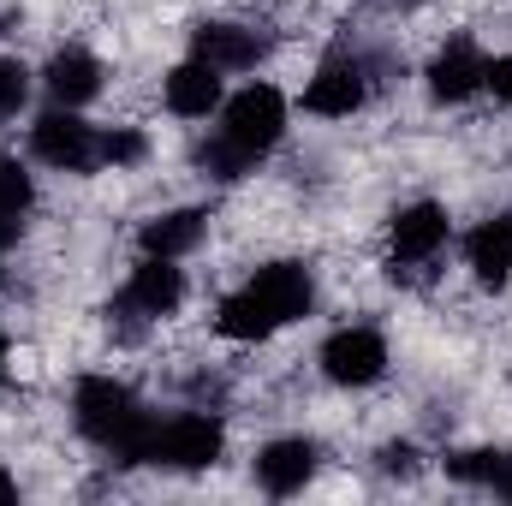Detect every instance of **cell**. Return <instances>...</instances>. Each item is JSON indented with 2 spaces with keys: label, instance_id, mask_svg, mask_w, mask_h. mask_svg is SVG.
I'll return each instance as SVG.
<instances>
[{
  "label": "cell",
  "instance_id": "cell-1",
  "mask_svg": "<svg viewBox=\"0 0 512 506\" xmlns=\"http://www.w3.org/2000/svg\"><path fill=\"white\" fill-rule=\"evenodd\" d=\"M316 304V274L310 262H262L245 286H233L215 310V334L239 340V346H262L280 328L304 322Z\"/></svg>",
  "mask_w": 512,
  "mask_h": 506
},
{
  "label": "cell",
  "instance_id": "cell-2",
  "mask_svg": "<svg viewBox=\"0 0 512 506\" xmlns=\"http://www.w3.org/2000/svg\"><path fill=\"white\" fill-rule=\"evenodd\" d=\"M286 96L274 90V84H245L239 96H227L221 102V126L215 137L197 149V167L209 173V179H221V185H233V179H245L256 173L274 149H280V137H286Z\"/></svg>",
  "mask_w": 512,
  "mask_h": 506
},
{
  "label": "cell",
  "instance_id": "cell-3",
  "mask_svg": "<svg viewBox=\"0 0 512 506\" xmlns=\"http://www.w3.org/2000/svg\"><path fill=\"white\" fill-rule=\"evenodd\" d=\"M72 423L90 447L114 453L120 465H137V447H143V429H149V411L143 399L131 393L126 381L114 376H78L72 387Z\"/></svg>",
  "mask_w": 512,
  "mask_h": 506
},
{
  "label": "cell",
  "instance_id": "cell-4",
  "mask_svg": "<svg viewBox=\"0 0 512 506\" xmlns=\"http://www.w3.org/2000/svg\"><path fill=\"white\" fill-rule=\"evenodd\" d=\"M221 453H227L221 417H209V411H173V417H149L137 465H155V471H209Z\"/></svg>",
  "mask_w": 512,
  "mask_h": 506
},
{
  "label": "cell",
  "instance_id": "cell-5",
  "mask_svg": "<svg viewBox=\"0 0 512 506\" xmlns=\"http://www.w3.org/2000/svg\"><path fill=\"white\" fill-rule=\"evenodd\" d=\"M30 155L54 173H96L102 167V126H90L78 108H48L30 126Z\"/></svg>",
  "mask_w": 512,
  "mask_h": 506
},
{
  "label": "cell",
  "instance_id": "cell-6",
  "mask_svg": "<svg viewBox=\"0 0 512 506\" xmlns=\"http://www.w3.org/2000/svg\"><path fill=\"white\" fill-rule=\"evenodd\" d=\"M316 364H322V376L334 381V387H376L387 376V340L382 328H370V322H346V328H334L328 340H322V352H316Z\"/></svg>",
  "mask_w": 512,
  "mask_h": 506
},
{
  "label": "cell",
  "instance_id": "cell-7",
  "mask_svg": "<svg viewBox=\"0 0 512 506\" xmlns=\"http://www.w3.org/2000/svg\"><path fill=\"white\" fill-rule=\"evenodd\" d=\"M364 102H370L364 54H328L304 84V114H316V120H352Z\"/></svg>",
  "mask_w": 512,
  "mask_h": 506
},
{
  "label": "cell",
  "instance_id": "cell-8",
  "mask_svg": "<svg viewBox=\"0 0 512 506\" xmlns=\"http://www.w3.org/2000/svg\"><path fill=\"white\" fill-rule=\"evenodd\" d=\"M114 304H120V316H137V322L179 316V304H185V268L173 256H143L126 274V286H120Z\"/></svg>",
  "mask_w": 512,
  "mask_h": 506
},
{
  "label": "cell",
  "instance_id": "cell-9",
  "mask_svg": "<svg viewBox=\"0 0 512 506\" xmlns=\"http://www.w3.org/2000/svg\"><path fill=\"white\" fill-rule=\"evenodd\" d=\"M423 78H429V96H435L441 108H459V102L483 96L489 54H483L471 36H453V42H441V48H435V60L423 66Z\"/></svg>",
  "mask_w": 512,
  "mask_h": 506
},
{
  "label": "cell",
  "instance_id": "cell-10",
  "mask_svg": "<svg viewBox=\"0 0 512 506\" xmlns=\"http://www.w3.org/2000/svg\"><path fill=\"white\" fill-rule=\"evenodd\" d=\"M316 465H322V447L310 435H280V441H268L256 453L251 471H256V489L262 495L286 501V495H304V483L316 477Z\"/></svg>",
  "mask_w": 512,
  "mask_h": 506
},
{
  "label": "cell",
  "instance_id": "cell-11",
  "mask_svg": "<svg viewBox=\"0 0 512 506\" xmlns=\"http://www.w3.org/2000/svg\"><path fill=\"white\" fill-rule=\"evenodd\" d=\"M227 72H215L209 60H179L167 78H161V102H167V114L173 120H209V114H221V102H227V84H221Z\"/></svg>",
  "mask_w": 512,
  "mask_h": 506
},
{
  "label": "cell",
  "instance_id": "cell-12",
  "mask_svg": "<svg viewBox=\"0 0 512 506\" xmlns=\"http://www.w3.org/2000/svg\"><path fill=\"white\" fill-rule=\"evenodd\" d=\"M102 78H108V66L90 48H78V42L54 48L48 66H42V90L54 96V108H90L102 96Z\"/></svg>",
  "mask_w": 512,
  "mask_h": 506
},
{
  "label": "cell",
  "instance_id": "cell-13",
  "mask_svg": "<svg viewBox=\"0 0 512 506\" xmlns=\"http://www.w3.org/2000/svg\"><path fill=\"white\" fill-rule=\"evenodd\" d=\"M447 239H453V215L441 203H429V197L393 209V221H387V245H393L399 262H429Z\"/></svg>",
  "mask_w": 512,
  "mask_h": 506
},
{
  "label": "cell",
  "instance_id": "cell-14",
  "mask_svg": "<svg viewBox=\"0 0 512 506\" xmlns=\"http://www.w3.org/2000/svg\"><path fill=\"white\" fill-rule=\"evenodd\" d=\"M191 54L209 60L215 72H256V60L268 54V36H262L256 24H227V18H215V24H197V30H191Z\"/></svg>",
  "mask_w": 512,
  "mask_h": 506
},
{
  "label": "cell",
  "instance_id": "cell-15",
  "mask_svg": "<svg viewBox=\"0 0 512 506\" xmlns=\"http://www.w3.org/2000/svg\"><path fill=\"white\" fill-rule=\"evenodd\" d=\"M465 268H471L477 286H495V292L512 280V209L477 221V227L465 233Z\"/></svg>",
  "mask_w": 512,
  "mask_h": 506
},
{
  "label": "cell",
  "instance_id": "cell-16",
  "mask_svg": "<svg viewBox=\"0 0 512 506\" xmlns=\"http://www.w3.org/2000/svg\"><path fill=\"white\" fill-rule=\"evenodd\" d=\"M209 239V209H161L155 221H143L137 233V251L143 256H191L197 245Z\"/></svg>",
  "mask_w": 512,
  "mask_h": 506
},
{
  "label": "cell",
  "instance_id": "cell-17",
  "mask_svg": "<svg viewBox=\"0 0 512 506\" xmlns=\"http://www.w3.org/2000/svg\"><path fill=\"white\" fill-rule=\"evenodd\" d=\"M30 209H36V179H30V167H24L18 155H0V245L18 239V227H24Z\"/></svg>",
  "mask_w": 512,
  "mask_h": 506
},
{
  "label": "cell",
  "instance_id": "cell-18",
  "mask_svg": "<svg viewBox=\"0 0 512 506\" xmlns=\"http://www.w3.org/2000/svg\"><path fill=\"white\" fill-rule=\"evenodd\" d=\"M447 477L453 483H471V489H489L512 501V453H495V447H477V453H453L447 459Z\"/></svg>",
  "mask_w": 512,
  "mask_h": 506
},
{
  "label": "cell",
  "instance_id": "cell-19",
  "mask_svg": "<svg viewBox=\"0 0 512 506\" xmlns=\"http://www.w3.org/2000/svg\"><path fill=\"white\" fill-rule=\"evenodd\" d=\"M24 102H30V66H24V60H12V54H0V126H6V120H18V114H24Z\"/></svg>",
  "mask_w": 512,
  "mask_h": 506
},
{
  "label": "cell",
  "instance_id": "cell-20",
  "mask_svg": "<svg viewBox=\"0 0 512 506\" xmlns=\"http://www.w3.org/2000/svg\"><path fill=\"white\" fill-rule=\"evenodd\" d=\"M143 155H149V137H143L137 126L102 131V167H114V173H120V167H137Z\"/></svg>",
  "mask_w": 512,
  "mask_h": 506
},
{
  "label": "cell",
  "instance_id": "cell-21",
  "mask_svg": "<svg viewBox=\"0 0 512 506\" xmlns=\"http://www.w3.org/2000/svg\"><path fill=\"white\" fill-rule=\"evenodd\" d=\"M483 90L501 102V108H512V54H501V60H489V78H483Z\"/></svg>",
  "mask_w": 512,
  "mask_h": 506
},
{
  "label": "cell",
  "instance_id": "cell-22",
  "mask_svg": "<svg viewBox=\"0 0 512 506\" xmlns=\"http://www.w3.org/2000/svg\"><path fill=\"white\" fill-rule=\"evenodd\" d=\"M382 471L411 477V471H417V447H405V441H399V447H382Z\"/></svg>",
  "mask_w": 512,
  "mask_h": 506
},
{
  "label": "cell",
  "instance_id": "cell-23",
  "mask_svg": "<svg viewBox=\"0 0 512 506\" xmlns=\"http://www.w3.org/2000/svg\"><path fill=\"white\" fill-rule=\"evenodd\" d=\"M0 501H18V483H12L6 471H0Z\"/></svg>",
  "mask_w": 512,
  "mask_h": 506
},
{
  "label": "cell",
  "instance_id": "cell-24",
  "mask_svg": "<svg viewBox=\"0 0 512 506\" xmlns=\"http://www.w3.org/2000/svg\"><path fill=\"white\" fill-rule=\"evenodd\" d=\"M0 376H6V334H0Z\"/></svg>",
  "mask_w": 512,
  "mask_h": 506
},
{
  "label": "cell",
  "instance_id": "cell-25",
  "mask_svg": "<svg viewBox=\"0 0 512 506\" xmlns=\"http://www.w3.org/2000/svg\"><path fill=\"white\" fill-rule=\"evenodd\" d=\"M387 6H411V0H387Z\"/></svg>",
  "mask_w": 512,
  "mask_h": 506
},
{
  "label": "cell",
  "instance_id": "cell-26",
  "mask_svg": "<svg viewBox=\"0 0 512 506\" xmlns=\"http://www.w3.org/2000/svg\"><path fill=\"white\" fill-rule=\"evenodd\" d=\"M0 251H6V245H0Z\"/></svg>",
  "mask_w": 512,
  "mask_h": 506
}]
</instances>
